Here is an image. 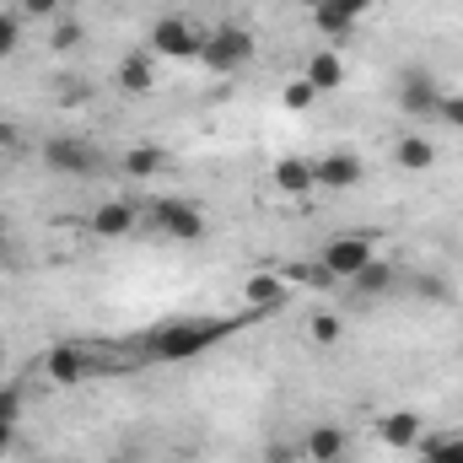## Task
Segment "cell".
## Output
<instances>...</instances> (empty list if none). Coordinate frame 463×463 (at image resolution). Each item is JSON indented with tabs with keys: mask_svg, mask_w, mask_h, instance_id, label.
I'll return each mask as SVG.
<instances>
[{
	"mask_svg": "<svg viewBox=\"0 0 463 463\" xmlns=\"http://www.w3.org/2000/svg\"><path fill=\"white\" fill-rule=\"evenodd\" d=\"M242 324H253V318H167L146 350H151V361H162V366H189V361H200L205 350H216L227 335H237Z\"/></svg>",
	"mask_w": 463,
	"mask_h": 463,
	"instance_id": "1",
	"label": "cell"
},
{
	"mask_svg": "<svg viewBox=\"0 0 463 463\" xmlns=\"http://www.w3.org/2000/svg\"><path fill=\"white\" fill-rule=\"evenodd\" d=\"M200 49H205V38L194 33L189 16H156V27H151V54H162V60H200Z\"/></svg>",
	"mask_w": 463,
	"mask_h": 463,
	"instance_id": "5",
	"label": "cell"
},
{
	"mask_svg": "<svg viewBox=\"0 0 463 463\" xmlns=\"http://www.w3.org/2000/svg\"><path fill=\"white\" fill-rule=\"evenodd\" d=\"M399 109H404V114H415V118H426V114H437V109H442V87L431 81V71H420V65H415V71H404V76H399Z\"/></svg>",
	"mask_w": 463,
	"mask_h": 463,
	"instance_id": "7",
	"label": "cell"
},
{
	"mask_svg": "<svg viewBox=\"0 0 463 463\" xmlns=\"http://www.w3.org/2000/svg\"><path fill=\"white\" fill-rule=\"evenodd\" d=\"M118 87H124V92H151V87H156V65H151L146 49H129V54L118 60Z\"/></svg>",
	"mask_w": 463,
	"mask_h": 463,
	"instance_id": "16",
	"label": "cell"
},
{
	"mask_svg": "<svg viewBox=\"0 0 463 463\" xmlns=\"http://www.w3.org/2000/svg\"><path fill=\"white\" fill-rule=\"evenodd\" d=\"M372 259H377V253H372V232H340V237H329V242L318 248V264H324L335 280H355Z\"/></svg>",
	"mask_w": 463,
	"mask_h": 463,
	"instance_id": "3",
	"label": "cell"
},
{
	"mask_svg": "<svg viewBox=\"0 0 463 463\" xmlns=\"http://www.w3.org/2000/svg\"><path fill=\"white\" fill-rule=\"evenodd\" d=\"M0 151H22V129L0 118Z\"/></svg>",
	"mask_w": 463,
	"mask_h": 463,
	"instance_id": "32",
	"label": "cell"
},
{
	"mask_svg": "<svg viewBox=\"0 0 463 463\" xmlns=\"http://www.w3.org/2000/svg\"><path fill=\"white\" fill-rule=\"evenodd\" d=\"M248 60H253V33H248V27H216V33L205 38V49H200V65L216 71V76L242 71Z\"/></svg>",
	"mask_w": 463,
	"mask_h": 463,
	"instance_id": "4",
	"label": "cell"
},
{
	"mask_svg": "<svg viewBox=\"0 0 463 463\" xmlns=\"http://www.w3.org/2000/svg\"><path fill=\"white\" fill-rule=\"evenodd\" d=\"M135 222H140V216H135V205H124V200H103V205L92 211V232H98V237H129Z\"/></svg>",
	"mask_w": 463,
	"mask_h": 463,
	"instance_id": "13",
	"label": "cell"
},
{
	"mask_svg": "<svg viewBox=\"0 0 463 463\" xmlns=\"http://www.w3.org/2000/svg\"><path fill=\"white\" fill-rule=\"evenodd\" d=\"M410 291H415V297H426V302H448V297H453V286H448L442 275H431V269L410 275Z\"/></svg>",
	"mask_w": 463,
	"mask_h": 463,
	"instance_id": "21",
	"label": "cell"
},
{
	"mask_svg": "<svg viewBox=\"0 0 463 463\" xmlns=\"http://www.w3.org/2000/svg\"><path fill=\"white\" fill-rule=\"evenodd\" d=\"M22 16H38V22H54L60 16V0H16Z\"/></svg>",
	"mask_w": 463,
	"mask_h": 463,
	"instance_id": "27",
	"label": "cell"
},
{
	"mask_svg": "<svg viewBox=\"0 0 463 463\" xmlns=\"http://www.w3.org/2000/svg\"><path fill=\"white\" fill-rule=\"evenodd\" d=\"M16 43H22V16H5L0 11V60H11Z\"/></svg>",
	"mask_w": 463,
	"mask_h": 463,
	"instance_id": "25",
	"label": "cell"
},
{
	"mask_svg": "<svg viewBox=\"0 0 463 463\" xmlns=\"http://www.w3.org/2000/svg\"><path fill=\"white\" fill-rule=\"evenodd\" d=\"M162 167H167V151L162 146H129L124 151V173L129 178H156Z\"/></svg>",
	"mask_w": 463,
	"mask_h": 463,
	"instance_id": "18",
	"label": "cell"
},
{
	"mask_svg": "<svg viewBox=\"0 0 463 463\" xmlns=\"http://www.w3.org/2000/svg\"><path fill=\"white\" fill-rule=\"evenodd\" d=\"M302 81L324 98V92H340L345 87V65H340V54H313L307 60V71H302Z\"/></svg>",
	"mask_w": 463,
	"mask_h": 463,
	"instance_id": "15",
	"label": "cell"
},
{
	"mask_svg": "<svg viewBox=\"0 0 463 463\" xmlns=\"http://www.w3.org/2000/svg\"><path fill=\"white\" fill-rule=\"evenodd\" d=\"M38 156H43V167L60 173V178H92V173L103 167V151H98L92 140H81V135H49Z\"/></svg>",
	"mask_w": 463,
	"mask_h": 463,
	"instance_id": "2",
	"label": "cell"
},
{
	"mask_svg": "<svg viewBox=\"0 0 463 463\" xmlns=\"http://www.w3.org/2000/svg\"><path fill=\"white\" fill-rule=\"evenodd\" d=\"M393 286H399V269H393L388 259H372V264L355 275V291H361V297H383V291H393Z\"/></svg>",
	"mask_w": 463,
	"mask_h": 463,
	"instance_id": "19",
	"label": "cell"
},
{
	"mask_svg": "<svg viewBox=\"0 0 463 463\" xmlns=\"http://www.w3.org/2000/svg\"><path fill=\"white\" fill-rule=\"evenodd\" d=\"M43 372H49L54 383H65V388H71V383H81L87 355H81L76 345H49V350H43Z\"/></svg>",
	"mask_w": 463,
	"mask_h": 463,
	"instance_id": "14",
	"label": "cell"
},
{
	"mask_svg": "<svg viewBox=\"0 0 463 463\" xmlns=\"http://www.w3.org/2000/svg\"><path fill=\"white\" fill-rule=\"evenodd\" d=\"M151 227L162 232V237H173V242H200L205 237V216L189 200H156L151 205Z\"/></svg>",
	"mask_w": 463,
	"mask_h": 463,
	"instance_id": "6",
	"label": "cell"
},
{
	"mask_svg": "<svg viewBox=\"0 0 463 463\" xmlns=\"http://www.w3.org/2000/svg\"><path fill=\"white\" fill-rule=\"evenodd\" d=\"M264 463H291V448H280V442H275V448H264Z\"/></svg>",
	"mask_w": 463,
	"mask_h": 463,
	"instance_id": "34",
	"label": "cell"
},
{
	"mask_svg": "<svg viewBox=\"0 0 463 463\" xmlns=\"http://www.w3.org/2000/svg\"><path fill=\"white\" fill-rule=\"evenodd\" d=\"M242 297H248L253 313H275V307H286V280L275 269H259V275L242 280Z\"/></svg>",
	"mask_w": 463,
	"mask_h": 463,
	"instance_id": "9",
	"label": "cell"
},
{
	"mask_svg": "<svg viewBox=\"0 0 463 463\" xmlns=\"http://www.w3.org/2000/svg\"><path fill=\"white\" fill-rule=\"evenodd\" d=\"M324 5H335L340 16H350V22H361V16L372 11V0H324Z\"/></svg>",
	"mask_w": 463,
	"mask_h": 463,
	"instance_id": "31",
	"label": "cell"
},
{
	"mask_svg": "<svg viewBox=\"0 0 463 463\" xmlns=\"http://www.w3.org/2000/svg\"><path fill=\"white\" fill-rule=\"evenodd\" d=\"M0 420H22V388H0Z\"/></svg>",
	"mask_w": 463,
	"mask_h": 463,
	"instance_id": "30",
	"label": "cell"
},
{
	"mask_svg": "<svg viewBox=\"0 0 463 463\" xmlns=\"http://www.w3.org/2000/svg\"><path fill=\"white\" fill-rule=\"evenodd\" d=\"M393 162H399L404 173H426V167L437 162V146H431L426 135H399V146H393Z\"/></svg>",
	"mask_w": 463,
	"mask_h": 463,
	"instance_id": "17",
	"label": "cell"
},
{
	"mask_svg": "<svg viewBox=\"0 0 463 463\" xmlns=\"http://www.w3.org/2000/svg\"><path fill=\"white\" fill-rule=\"evenodd\" d=\"M291 275H297V280H307V286H335V275H329L324 264H297Z\"/></svg>",
	"mask_w": 463,
	"mask_h": 463,
	"instance_id": "29",
	"label": "cell"
},
{
	"mask_svg": "<svg viewBox=\"0 0 463 463\" xmlns=\"http://www.w3.org/2000/svg\"><path fill=\"white\" fill-rule=\"evenodd\" d=\"M313 178H318V189H355L361 178H366V162L355 156V151H329V156H318L313 162Z\"/></svg>",
	"mask_w": 463,
	"mask_h": 463,
	"instance_id": "8",
	"label": "cell"
},
{
	"mask_svg": "<svg viewBox=\"0 0 463 463\" xmlns=\"http://www.w3.org/2000/svg\"><path fill=\"white\" fill-rule=\"evenodd\" d=\"M0 237H5V211H0Z\"/></svg>",
	"mask_w": 463,
	"mask_h": 463,
	"instance_id": "36",
	"label": "cell"
},
{
	"mask_svg": "<svg viewBox=\"0 0 463 463\" xmlns=\"http://www.w3.org/2000/svg\"><path fill=\"white\" fill-rule=\"evenodd\" d=\"M345 448H350L345 426H313V431L302 437V453H307L313 463H340L345 458Z\"/></svg>",
	"mask_w": 463,
	"mask_h": 463,
	"instance_id": "11",
	"label": "cell"
},
{
	"mask_svg": "<svg viewBox=\"0 0 463 463\" xmlns=\"http://www.w3.org/2000/svg\"><path fill=\"white\" fill-rule=\"evenodd\" d=\"M16 448V420H0V458Z\"/></svg>",
	"mask_w": 463,
	"mask_h": 463,
	"instance_id": "33",
	"label": "cell"
},
{
	"mask_svg": "<svg viewBox=\"0 0 463 463\" xmlns=\"http://www.w3.org/2000/svg\"><path fill=\"white\" fill-rule=\"evenodd\" d=\"M340 335H345V324H340L335 313H318V318L307 324V340H313V345H335Z\"/></svg>",
	"mask_w": 463,
	"mask_h": 463,
	"instance_id": "24",
	"label": "cell"
},
{
	"mask_svg": "<svg viewBox=\"0 0 463 463\" xmlns=\"http://www.w3.org/2000/svg\"><path fill=\"white\" fill-rule=\"evenodd\" d=\"M313 22H318V33H329V38H345L350 27H355L350 16H340V11H335V5H324V0H313Z\"/></svg>",
	"mask_w": 463,
	"mask_h": 463,
	"instance_id": "22",
	"label": "cell"
},
{
	"mask_svg": "<svg viewBox=\"0 0 463 463\" xmlns=\"http://www.w3.org/2000/svg\"><path fill=\"white\" fill-rule=\"evenodd\" d=\"M49 43H54V54H71V49L81 43V22H71V16H54V33H49Z\"/></svg>",
	"mask_w": 463,
	"mask_h": 463,
	"instance_id": "23",
	"label": "cell"
},
{
	"mask_svg": "<svg viewBox=\"0 0 463 463\" xmlns=\"http://www.w3.org/2000/svg\"><path fill=\"white\" fill-rule=\"evenodd\" d=\"M420 458L426 463H463V437H420Z\"/></svg>",
	"mask_w": 463,
	"mask_h": 463,
	"instance_id": "20",
	"label": "cell"
},
{
	"mask_svg": "<svg viewBox=\"0 0 463 463\" xmlns=\"http://www.w3.org/2000/svg\"><path fill=\"white\" fill-rule=\"evenodd\" d=\"M275 189H280V194H291V200L313 194V189H318V178H313V162H302V156H286V162H275Z\"/></svg>",
	"mask_w": 463,
	"mask_h": 463,
	"instance_id": "12",
	"label": "cell"
},
{
	"mask_svg": "<svg viewBox=\"0 0 463 463\" xmlns=\"http://www.w3.org/2000/svg\"><path fill=\"white\" fill-rule=\"evenodd\" d=\"M437 118H442V124H453V129H463V92H453V98L442 92V109H437Z\"/></svg>",
	"mask_w": 463,
	"mask_h": 463,
	"instance_id": "28",
	"label": "cell"
},
{
	"mask_svg": "<svg viewBox=\"0 0 463 463\" xmlns=\"http://www.w3.org/2000/svg\"><path fill=\"white\" fill-rule=\"evenodd\" d=\"M5 259H11V242H5V237H0V264H5Z\"/></svg>",
	"mask_w": 463,
	"mask_h": 463,
	"instance_id": "35",
	"label": "cell"
},
{
	"mask_svg": "<svg viewBox=\"0 0 463 463\" xmlns=\"http://www.w3.org/2000/svg\"><path fill=\"white\" fill-rule=\"evenodd\" d=\"M377 437H383V448H420V437H426V426H420V415H410V410H393V415H383L377 420Z\"/></svg>",
	"mask_w": 463,
	"mask_h": 463,
	"instance_id": "10",
	"label": "cell"
},
{
	"mask_svg": "<svg viewBox=\"0 0 463 463\" xmlns=\"http://www.w3.org/2000/svg\"><path fill=\"white\" fill-rule=\"evenodd\" d=\"M280 103H286V109H313V103H318V92H313L307 81H291V87L280 92Z\"/></svg>",
	"mask_w": 463,
	"mask_h": 463,
	"instance_id": "26",
	"label": "cell"
}]
</instances>
